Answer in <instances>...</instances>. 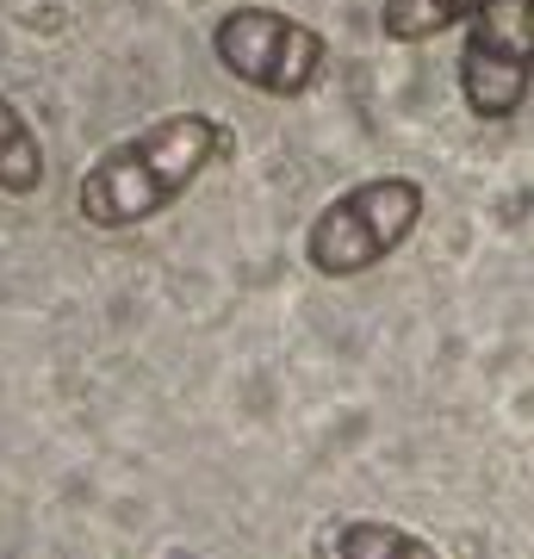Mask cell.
I'll return each mask as SVG.
<instances>
[{
  "label": "cell",
  "mask_w": 534,
  "mask_h": 559,
  "mask_svg": "<svg viewBox=\"0 0 534 559\" xmlns=\"http://www.w3.org/2000/svg\"><path fill=\"white\" fill-rule=\"evenodd\" d=\"M460 94H466V112H478V119H510L529 100V62L466 38V50H460Z\"/></svg>",
  "instance_id": "obj_4"
},
{
  "label": "cell",
  "mask_w": 534,
  "mask_h": 559,
  "mask_svg": "<svg viewBox=\"0 0 534 559\" xmlns=\"http://www.w3.org/2000/svg\"><path fill=\"white\" fill-rule=\"evenodd\" d=\"M336 554L342 559H411V554H429V540H416L411 528H392V522H348L336 535Z\"/></svg>",
  "instance_id": "obj_10"
},
{
  "label": "cell",
  "mask_w": 534,
  "mask_h": 559,
  "mask_svg": "<svg viewBox=\"0 0 534 559\" xmlns=\"http://www.w3.org/2000/svg\"><path fill=\"white\" fill-rule=\"evenodd\" d=\"M280 25L286 13H268V7H237V13H224L218 20V62L242 87H261L268 69H274V50H280Z\"/></svg>",
  "instance_id": "obj_5"
},
{
  "label": "cell",
  "mask_w": 534,
  "mask_h": 559,
  "mask_svg": "<svg viewBox=\"0 0 534 559\" xmlns=\"http://www.w3.org/2000/svg\"><path fill=\"white\" fill-rule=\"evenodd\" d=\"M38 187H44V150L32 138V124L13 112V100H0V193L25 200Z\"/></svg>",
  "instance_id": "obj_7"
},
{
  "label": "cell",
  "mask_w": 534,
  "mask_h": 559,
  "mask_svg": "<svg viewBox=\"0 0 534 559\" xmlns=\"http://www.w3.org/2000/svg\"><path fill=\"white\" fill-rule=\"evenodd\" d=\"M448 7H454V13H460V20H466V13H473V7H478V0H448Z\"/></svg>",
  "instance_id": "obj_11"
},
{
  "label": "cell",
  "mask_w": 534,
  "mask_h": 559,
  "mask_svg": "<svg viewBox=\"0 0 534 559\" xmlns=\"http://www.w3.org/2000/svg\"><path fill=\"white\" fill-rule=\"evenodd\" d=\"M466 38L529 62L534 57V0H478L466 13Z\"/></svg>",
  "instance_id": "obj_6"
},
{
  "label": "cell",
  "mask_w": 534,
  "mask_h": 559,
  "mask_svg": "<svg viewBox=\"0 0 534 559\" xmlns=\"http://www.w3.org/2000/svg\"><path fill=\"white\" fill-rule=\"evenodd\" d=\"M323 75V38H317L311 25L286 20L280 25V50H274V69H268V94H280V100H293V94H305L311 81Z\"/></svg>",
  "instance_id": "obj_8"
},
{
  "label": "cell",
  "mask_w": 534,
  "mask_h": 559,
  "mask_svg": "<svg viewBox=\"0 0 534 559\" xmlns=\"http://www.w3.org/2000/svg\"><path fill=\"white\" fill-rule=\"evenodd\" d=\"M162 205H168V193L156 187V175L143 168V156L131 143H112V150L81 175V212H87V224H99V230H131V224L156 218Z\"/></svg>",
  "instance_id": "obj_2"
},
{
  "label": "cell",
  "mask_w": 534,
  "mask_h": 559,
  "mask_svg": "<svg viewBox=\"0 0 534 559\" xmlns=\"http://www.w3.org/2000/svg\"><path fill=\"white\" fill-rule=\"evenodd\" d=\"M305 261H311L323 280H355V274H367V267H379L385 249L373 242V230H367V218L355 212V200L342 193L336 205L317 212L311 237H305Z\"/></svg>",
  "instance_id": "obj_3"
},
{
  "label": "cell",
  "mask_w": 534,
  "mask_h": 559,
  "mask_svg": "<svg viewBox=\"0 0 534 559\" xmlns=\"http://www.w3.org/2000/svg\"><path fill=\"white\" fill-rule=\"evenodd\" d=\"M124 143L143 156V168L156 175V187L168 200H180L212 162L230 156V131L212 124V119H199V112H168V119L143 124L138 138H124Z\"/></svg>",
  "instance_id": "obj_1"
},
{
  "label": "cell",
  "mask_w": 534,
  "mask_h": 559,
  "mask_svg": "<svg viewBox=\"0 0 534 559\" xmlns=\"http://www.w3.org/2000/svg\"><path fill=\"white\" fill-rule=\"evenodd\" d=\"M379 25H385L392 44H429V38H441V32H454L460 13L448 0H385V7H379Z\"/></svg>",
  "instance_id": "obj_9"
}]
</instances>
